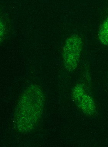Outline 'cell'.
Listing matches in <instances>:
<instances>
[{
  "instance_id": "obj_1",
  "label": "cell",
  "mask_w": 108,
  "mask_h": 147,
  "mask_svg": "<svg viewBox=\"0 0 108 147\" xmlns=\"http://www.w3.org/2000/svg\"><path fill=\"white\" fill-rule=\"evenodd\" d=\"M44 98L36 86L29 87L17 105L14 117V126L18 131L25 133L34 128L43 111Z\"/></svg>"
},
{
  "instance_id": "obj_2",
  "label": "cell",
  "mask_w": 108,
  "mask_h": 147,
  "mask_svg": "<svg viewBox=\"0 0 108 147\" xmlns=\"http://www.w3.org/2000/svg\"><path fill=\"white\" fill-rule=\"evenodd\" d=\"M81 39L77 35L69 38L64 49V59L65 66L68 69L72 70L76 68L81 53Z\"/></svg>"
},
{
  "instance_id": "obj_3",
  "label": "cell",
  "mask_w": 108,
  "mask_h": 147,
  "mask_svg": "<svg viewBox=\"0 0 108 147\" xmlns=\"http://www.w3.org/2000/svg\"><path fill=\"white\" fill-rule=\"evenodd\" d=\"M99 36L102 43L108 45V18L102 25L100 30Z\"/></svg>"
}]
</instances>
